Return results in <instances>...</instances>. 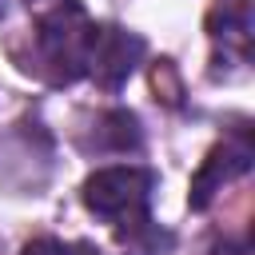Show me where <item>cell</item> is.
I'll list each match as a JSON object with an SVG mask.
<instances>
[{
  "label": "cell",
  "mask_w": 255,
  "mask_h": 255,
  "mask_svg": "<svg viewBox=\"0 0 255 255\" xmlns=\"http://www.w3.org/2000/svg\"><path fill=\"white\" fill-rule=\"evenodd\" d=\"M243 171H251V147H247V139H227V143H219V147L203 159V167L195 171L187 203H191L195 211H203V207L215 199V191H223V183H231V179L243 175Z\"/></svg>",
  "instance_id": "277c9868"
},
{
  "label": "cell",
  "mask_w": 255,
  "mask_h": 255,
  "mask_svg": "<svg viewBox=\"0 0 255 255\" xmlns=\"http://www.w3.org/2000/svg\"><path fill=\"white\" fill-rule=\"evenodd\" d=\"M143 60V40L128 28H100L96 32V48H92V64H88V76H96L104 88H120L135 64Z\"/></svg>",
  "instance_id": "3957f363"
},
{
  "label": "cell",
  "mask_w": 255,
  "mask_h": 255,
  "mask_svg": "<svg viewBox=\"0 0 255 255\" xmlns=\"http://www.w3.org/2000/svg\"><path fill=\"white\" fill-rule=\"evenodd\" d=\"M100 147L104 151H128V147H139V120L124 108L100 116Z\"/></svg>",
  "instance_id": "8992f818"
},
{
  "label": "cell",
  "mask_w": 255,
  "mask_h": 255,
  "mask_svg": "<svg viewBox=\"0 0 255 255\" xmlns=\"http://www.w3.org/2000/svg\"><path fill=\"white\" fill-rule=\"evenodd\" d=\"M96 24L88 20V12L76 0L56 4L40 24H36V52L40 64L48 68V76L56 84H72L80 76H88L92 64V48H96Z\"/></svg>",
  "instance_id": "6da1fadb"
},
{
  "label": "cell",
  "mask_w": 255,
  "mask_h": 255,
  "mask_svg": "<svg viewBox=\"0 0 255 255\" xmlns=\"http://www.w3.org/2000/svg\"><path fill=\"white\" fill-rule=\"evenodd\" d=\"M211 40L239 60L251 56V4L247 0H219L211 12Z\"/></svg>",
  "instance_id": "5b68a950"
},
{
  "label": "cell",
  "mask_w": 255,
  "mask_h": 255,
  "mask_svg": "<svg viewBox=\"0 0 255 255\" xmlns=\"http://www.w3.org/2000/svg\"><path fill=\"white\" fill-rule=\"evenodd\" d=\"M155 191V175L135 163H116L100 167L84 179V203L108 223H147V203Z\"/></svg>",
  "instance_id": "7a4b0ae2"
},
{
  "label": "cell",
  "mask_w": 255,
  "mask_h": 255,
  "mask_svg": "<svg viewBox=\"0 0 255 255\" xmlns=\"http://www.w3.org/2000/svg\"><path fill=\"white\" fill-rule=\"evenodd\" d=\"M207 255H251V251H247V243H219V247H211Z\"/></svg>",
  "instance_id": "ba28073f"
},
{
  "label": "cell",
  "mask_w": 255,
  "mask_h": 255,
  "mask_svg": "<svg viewBox=\"0 0 255 255\" xmlns=\"http://www.w3.org/2000/svg\"><path fill=\"white\" fill-rule=\"evenodd\" d=\"M24 255H72V247H64L60 239H32Z\"/></svg>",
  "instance_id": "52a82bcc"
},
{
  "label": "cell",
  "mask_w": 255,
  "mask_h": 255,
  "mask_svg": "<svg viewBox=\"0 0 255 255\" xmlns=\"http://www.w3.org/2000/svg\"><path fill=\"white\" fill-rule=\"evenodd\" d=\"M0 12H4V8H0Z\"/></svg>",
  "instance_id": "9c48e42d"
}]
</instances>
